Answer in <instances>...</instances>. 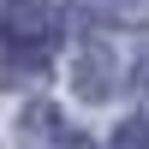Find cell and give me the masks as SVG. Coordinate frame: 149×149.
Segmentation results:
<instances>
[{
	"instance_id": "obj_5",
	"label": "cell",
	"mask_w": 149,
	"mask_h": 149,
	"mask_svg": "<svg viewBox=\"0 0 149 149\" xmlns=\"http://www.w3.org/2000/svg\"><path fill=\"white\" fill-rule=\"evenodd\" d=\"M113 149H149V119H125L113 131Z\"/></svg>"
},
{
	"instance_id": "obj_2",
	"label": "cell",
	"mask_w": 149,
	"mask_h": 149,
	"mask_svg": "<svg viewBox=\"0 0 149 149\" xmlns=\"http://www.w3.org/2000/svg\"><path fill=\"white\" fill-rule=\"evenodd\" d=\"M18 149H95V143L84 137V131L72 125L60 107L30 102V107L18 113Z\"/></svg>"
},
{
	"instance_id": "obj_6",
	"label": "cell",
	"mask_w": 149,
	"mask_h": 149,
	"mask_svg": "<svg viewBox=\"0 0 149 149\" xmlns=\"http://www.w3.org/2000/svg\"><path fill=\"white\" fill-rule=\"evenodd\" d=\"M137 95H143V102H149V54L137 60Z\"/></svg>"
},
{
	"instance_id": "obj_1",
	"label": "cell",
	"mask_w": 149,
	"mask_h": 149,
	"mask_svg": "<svg viewBox=\"0 0 149 149\" xmlns=\"http://www.w3.org/2000/svg\"><path fill=\"white\" fill-rule=\"evenodd\" d=\"M0 42H6L12 54H24V60L54 54V42H60V12H54V6H12V12H0Z\"/></svg>"
},
{
	"instance_id": "obj_4",
	"label": "cell",
	"mask_w": 149,
	"mask_h": 149,
	"mask_svg": "<svg viewBox=\"0 0 149 149\" xmlns=\"http://www.w3.org/2000/svg\"><path fill=\"white\" fill-rule=\"evenodd\" d=\"M78 6L107 24H149V0H78Z\"/></svg>"
},
{
	"instance_id": "obj_3",
	"label": "cell",
	"mask_w": 149,
	"mask_h": 149,
	"mask_svg": "<svg viewBox=\"0 0 149 149\" xmlns=\"http://www.w3.org/2000/svg\"><path fill=\"white\" fill-rule=\"evenodd\" d=\"M113 90H119V78H113V48L90 36V42L78 48V95H90V102H107Z\"/></svg>"
}]
</instances>
